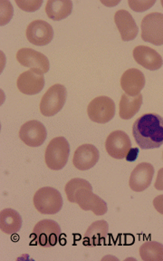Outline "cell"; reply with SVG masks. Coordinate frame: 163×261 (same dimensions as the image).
I'll use <instances>...</instances> for the list:
<instances>
[{
  "label": "cell",
  "instance_id": "f546056e",
  "mask_svg": "<svg viewBox=\"0 0 163 261\" xmlns=\"http://www.w3.org/2000/svg\"><path fill=\"white\" fill-rule=\"evenodd\" d=\"M162 157H163V155H162Z\"/></svg>",
  "mask_w": 163,
  "mask_h": 261
},
{
  "label": "cell",
  "instance_id": "7c38bea8",
  "mask_svg": "<svg viewBox=\"0 0 163 261\" xmlns=\"http://www.w3.org/2000/svg\"><path fill=\"white\" fill-rule=\"evenodd\" d=\"M25 36L33 45H48L53 40V30L51 24L45 20H34L28 25Z\"/></svg>",
  "mask_w": 163,
  "mask_h": 261
},
{
  "label": "cell",
  "instance_id": "8992f818",
  "mask_svg": "<svg viewBox=\"0 0 163 261\" xmlns=\"http://www.w3.org/2000/svg\"><path fill=\"white\" fill-rule=\"evenodd\" d=\"M67 97V92L64 86L57 84L51 86L41 99V114L44 116H53L62 110Z\"/></svg>",
  "mask_w": 163,
  "mask_h": 261
},
{
  "label": "cell",
  "instance_id": "277c9868",
  "mask_svg": "<svg viewBox=\"0 0 163 261\" xmlns=\"http://www.w3.org/2000/svg\"><path fill=\"white\" fill-rule=\"evenodd\" d=\"M70 146L67 140L61 136L53 138L45 149V164L51 170H62L68 162Z\"/></svg>",
  "mask_w": 163,
  "mask_h": 261
},
{
  "label": "cell",
  "instance_id": "ffe728a7",
  "mask_svg": "<svg viewBox=\"0 0 163 261\" xmlns=\"http://www.w3.org/2000/svg\"><path fill=\"white\" fill-rule=\"evenodd\" d=\"M22 227V218L13 208H4L0 212V229L2 232L13 235L18 232Z\"/></svg>",
  "mask_w": 163,
  "mask_h": 261
},
{
  "label": "cell",
  "instance_id": "f1b7e54d",
  "mask_svg": "<svg viewBox=\"0 0 163 261\" xmlns=\"http://www.w3.org/2000/svg\"><path fill=\"white\" fill-rule=\"evenodd\" d=\"M160 3H161V5H162L163 6V0H161V1H160Z\"/></svg>",
  "mask_w": 163,
  "mask_h": 261
},
{
  "label": "cell",
  "instance_id": "603a6c76",
  "mask_svg": "<svg viewBox=\"0 0 163 261\" xmlns=\"http://www.w3.org/2000/svg\"><path fill=\"white\" fill-rule=\"evenodd\" d=\"M140 256L144 261H162L163 245L156 241H148L140 247Z\"/></svg>",
  "mask_w": 163,
  "mask_h": 261
},
{
  "label": "cell",
  "instance_id": "7a4b0ae2",
  "mask_svg": "<svg viewBox=\"0 0 163 261\" xmlns=\"http://www.w3.org/2000/svg\"><path fill=\"white\" fill-rule=\"evenodd\" d=\"M135 142L143 150L159 148L163 144V118L159 114H145L132 125Z\"/></svg>",
  "mask_w": 163,
  "mask_h": 261
},
{
  "label": "cell",
  "instance_id": "52a82bcc",
  "mask_svg": "<svg viewBox=\"0 0 163 261\" xmlns=\"http://www.w3.org/2000/svg\"><path fill=\"white\" fill-rule=\"evenodd\" d=\"M142 39L152 45H163V14L152 12L143 17L141 22Z\"/></svg>",
  "mask_w": 163,
  "mask_h": 261
},
{
  "label": "cell",
  "instance_id": "8fae6325",
  "mask_svg": "<svg viewBox=\"0 0 163 261\" xmlns=\"http://www.w3.org/2000/svg\"><path fill=\"white\" fill-rule=\"evenodd\" d=\"M46 129L42 122L33 120L24 123L19 130L21 141L28 146L38 147L45 143Z\"/></svg>",
  "mask_w": 163,
  "mask_h": 261
},
{
  "label": "cell",
  "instance_id": "5b68a950",
  "mask_svg": "<svg viewBox=\"0 0 163 261\" xmlns=\"http://www.w3.org/2000/svg\"><path fill=\"white\" fill-rule=\"evenodd\" d=\"M33 202L37 212L47 215L56 214L60 212L63 207L61 193L52 187L39 189L34 195Z\"/></svg>",
  "mask_w": 163,
  "mask_h": 261
},
{
  "label": "cell",
  "instance_id": "83f0119b",
  "mask_svg": "<svg viewBox=\"0 0 163 261\" xmlns=\"http://www.w3.org/2000/svg\"><path fill=\"white\" fill-rule=\"evenodd\" d=\"M138 148H131V149H130V151H129V153L127 154V161H129V162H133V161H135V160H136V158H137V156H138Z\"/></svg>",
  "mask_w": 163,
  "mask_h": 261
},
{
  "label": "cell",
  "instance_id": "4316f807",
  "mask_svg": "<svg viewBox=\"0 0 163 261\" xmlns=\"http://www.w3.org/2000/svg\"><path fill=\"white\" fill-rule=\"evenodd\" d=\"M154 187L158 191H163V168L159 169L158 171V175H157V179L155 181Z\"/></svg>",
  "mask_w": 163,
  "mask_h": 261
},
{
  "label": "cell",
  "instance_id": "7402d4cb",
  "mask_svg": "<svg viewBox=\"0 0 163 261\" xmlns=\"http://www.w3.org/2000/svg\"><path fill=\"white\" fill-rule=\"evenodd\" d=\"M143 105V95L139 94L136 96H130L128 94H122L119 105V115L123 120L132 118L138 113Z\"/></svg>",
  "mask_w": 163,
  "mask_h": 261
},
{
  "label": "cell",
  "instance_id": "2e32d148",
  "mask_svg": "<svg viewBox=\"0 0 163 261\" xmlns=\"http://www.w3.org/2000/svg\"><path fill=\"white\" fill-rule=\"evenodd\" d=\"M99 156V151L94 145L83 144L74 151L73 165L80 171H87L98 163Z\"/></svg>",
  "mask_w": 163,
  "mask_h": 261
},
{
  "label": "cell",
  "instance_id": "484cf974",
  "mask_svg": "<svg viewBox=\"0 0 163 261\" xmlns=\"http://www.w3.org/2000/svg\"><path fill=\"white\" fill-rule=\"evenodd\" d=\"M153 206L157 212L163 215V195L157 196L153 200Z\"/></svg>",
  "mask_w": 163,
  "mask_h": 261
},
{
  "label": "cell",
  "instance_id": "d4e9b609",
  "mask_svg": "<svg viewBox=\"0 0 163 261\" xmlns=\"http://www.w3.org/2000/svg\"><path fill=\"white\" fill-rule=\"evenodd\" d=\"M155 4V1H129L130 8L137 12H143Z\"/></svg>",
  "mask_w": 163,
  "mask_h": 261
},
{
  "label": "cell",
  "instance_id": "d6986e66",
  "mask_svg": "<svg viewBox=\"0 0 163 261\" xmlns=\"http://www.w3.org/2000/svg\"><path fill=\"white\" fill-rule=\"evenodd\" d=\"M109 234V226L105 220H98L87 228L83 243L86 246L97 247L105 245Z\"/></svg>",
  "mask_w": 163,
  "mask_h": 261
},
{
  "label": "cell",
  "instance_id": "ba28073f",
  "mask_svg": "<svg viewBox=\"0 0 163 261\" xmlns=\"http://www.w3.org/2000/svg\"><path fill=\"white\" fill-rule=\"evenodd\" d=\"M87 114L93 122L106 123L114 117L115 103L108 96H98L90 102Z\"/></svg>",
  "mask_w": 163,
  "mask_h": 261
},
{
  "label": "cell",
  "instance_id": "9c48e42d",
  "mask_svg": "<svg viewBox=\"0 0 163 261\" xmlns=\"http://www.w3.org/2000/svg\"><path fill=\"white\" fill-rule=\"evenodd\" d=\"M16 86L22 94L28 95L38 94L45 86L44 73L37 68L23 72L17 78Z\"/></svg>",
  "mask_w": 163,
  "mask_h": 261
},
{
  "label": "cell",
  "instance_id": "6da1fadb",
  "mask_svg": "<svg viewBox=\"0 0 163 261\" xmlns=\"http://www.w3.org/2000/svg\"><path fill=\"white\" fill-rule=\"evenodd\" d=\"M93 188L89 181L74 178L65 184V192L67 200L77 203L83 211H92L97 216L104 215L108 208L105 201L92 192Z\"/></svg>",
  "mask_w": 163,
  "mask_h": 261
},
{
  "label": "cell",
  "instance_id": "ac0fdd59",
  "mask_svg": "<svg viewBox=\"0 0 163 261\" xmlns=\"http://www.w3.org/2000/svg\"><path fill=\"white\" fill-rule=\"evenodd\" d=\"M114 22L123 41L133 40L138 35L139 29L130 13L124 9L118 10L114 15Z\"/></svg>",
  "mask_w": 163,
  "mask_h": 261
},
{
  "label": "cell",
  "instance_id": "44dd1931",
  "mask_svg": "<svg viewBox=\"0 0 163 261\" xmlns=\"http://www.w3.org/2000/svg\"><path fill=\"white\" fill-rule=\"evenodd\" d=\"M73 10V2L70 0H49L45 6V13L50 19H65Z\"/></svg>",
  "mask_w": 163,
  "mask_h": 261
},
{
  "label": "cell",
  "instance_id": "5bb4252c",
  "mask_svg": "<svg viewBox=\"0 0 163 261\" xmlns=\"http://www.w3.org/2000/svg\"><path fill=\"white\" fill-rule=\"evenodd\" d=\"M16 60L23 66L30 69L37 68L47 73L49 71V61L45 55L32 48H21L16 53Z\"/></svg>",
  "mask_w": 163,
  "mask_h": 261
},
{
  "label": "cell",
  "instance_id": "e0dca14e",
  "mask_svg": "<svg viewBox=\"0 0 163 261\" xmlns=\"http://www.w3.org/2000/svg\"><path fill=\"white\" fill-rule=\"evenodd\" d=\"M145 86V76L142 71L130 68L122 73L121 86L125 94L130 96H136Z\"/></svg>",
  "mask_w": 163,
  "mask_h": 261
},
{
  "label": "cell",
  "instance_id": "cb8c5ba5",
  "mask_svg": "<svg viewBox=\"0 0 163 261\" xmlns=\"http://www.w3.org/2000/svg\"><path fill=\"white\" fill-rule=\"evenodd\" d=\"M16 4L24 11L28 12H33L36 11L38 8H40L41 5L43 4V0H37V1H21V0H16Z\"/></svg>",
  "mask_w": 163,
  "mask_h": 261
},
{
  "label": "cell",
  "instance_id": "3957f363",
  "mask_svg": "<svg viewBox=\"0 0 163 261\" xmlns=\"http://www.w3.org/2000/svg\"><path fill=\"white\" fill-rule=\"evenodd\" d=\"M61 235V228L57 221L40 220L33 229L31 245H38L43 248L55 247L60 240Z\"/></svg>",
  "mask_w": 163,
  "mask_h": 261
},
{
  "label": "cell",
  "instance_id": "30bf717a",
  "mask_svg": "<svg viewBox=\"0 0 163 261\" xmlns=\"http://www.w3.org/2000/svg\"><path fill=\"white\" fill-rule=\"evenodd\" d=\"M105 149L111 157L123 159L131 149V143L126 133L123 130H114L106 139Z\"/></svg>",
  "mask_w": 163,
  "mask_h": 261
},
{
  "label": "cell",
  "instance_id": "9a60e30c",
  "mask_svg": "<svg viewBox=\"0 0 163 261\" xmlns=\"http://www.w3.org/2000/svg\"><path fill=\"white\" fill-rule=\"evenodd\" d=\"M133 58L137 64L151 71L158 70L162 66L163 59L156 50L146 45H138L133 49Z\"/></svg>",
  "mask_w": 163,
  "mask_h": 261
},
{
  "label": "cell",
  "instance_id": "4fadbf2b",
  "mask_svg": "<svg viewBox=\"0 0 163 261\" xmlns=\"http://www.w3.org/2000/svg\"><path fill=\"white\" fill-rule=\"evenodd\" d=\"M153 175L154 167L151 163H140L130 173L129 186L134 192H143L151 185Z\"/></svg>",
  "mask_w": 163,
  "mask_h": 261
}]
</instances>
